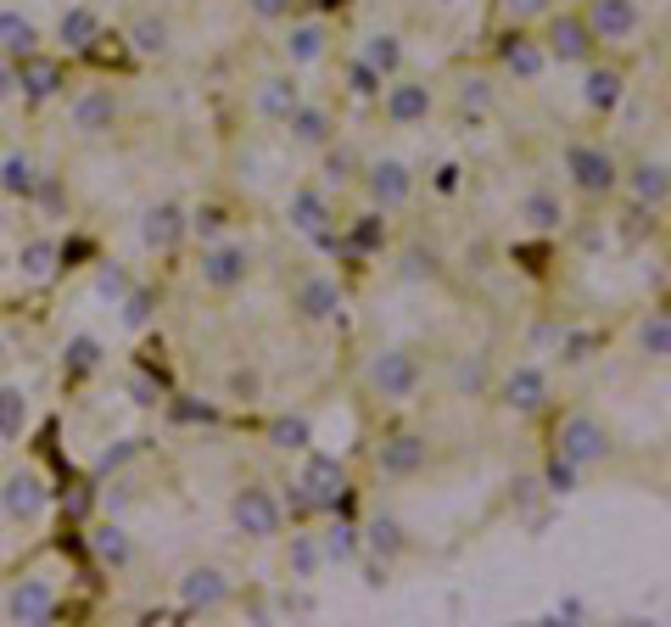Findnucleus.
Returning <instances> with one entry per match:
<instances>
[{
  "mask_svg": "<svg viewBox=\"0 0 671 627\" xmlns=\"http://www.w3.org/2000/svg\"><path fill=\"white\" fill-rule=\"evenodd\" d=\"M459 107H464L470 118H482V113L493 107V79H482V73L459 79Z\"/></svg>",
  "mask_w": 671,
  "mask_h": 627,
  "instance_id": "nucleus-46",
  "label": "nucleus"
},
{
  "mask_svg": "<svg viewBox=\"0 0 671 627\" xmlns=\"http://www.w3.org/2000/svg\"><path fill=\"white\" fill-rule=\"evenodd\" d=\"M554 454L570 460L577 471H593V465H604V460L615 454V443H610L604 420H593V415H565V420H560V438H554Z\"/></svg>",
  "mask_w": 671,
  "mask_h": 627,
  "instance_id": "nucleus-2",
  "label": "nucleus"
},
{
  "mask_svg": "<svg viewBox=\"0 0 671 627\" xmlns=\"http://www.w3.org/2000/svg\"><path fill=\"white\" fill-rule=\"evenodd\" d=\"M118 95L113 90H84V95H73V129L84 135V140H95V135H107L113 124H118Z\"/></svg>",
  "mask_w": 671,
  "mask_h": 627,
  "instance_id": "nucleus-21",
  "label": "nucleus"
},
{
  "mask_svg": "<svg viewBox=\"0 0 671 627\" xmlns=\"http://www.w3.org/2000/svg\"><path fill=\"white\" fill-rule=\"evenodd\" d=\"M174 420H213V409H208V404H202V409H197V404H174Z\"/></svg>",
  "mask_w": 671,
  "mask_h": 627,
  "instance_id": "nucleus-62",
  "label": "nucleus"
},
{
  "mask_svg": "<svg viewBox=\"0 0 671 627\" xmlns=\"http://www.w3.org/2000/svg\"><path fill=\"white\" fill-rule=\"evenodd\" d=\"M593 348H599V336H582L577 330V336H565V342H560V359L565 364H582V359H593Z\"/></svg>",
  "mask_w": 671,
  "mask_h": 627,
  "instance_id": "nucleus-52",
  "label": "nucleus"
},
{
  "mask_svg": "<svg viewBox=\"0 0 671 627\" xmlns=\"http://www.w3.org/2000/svg\"><path fill=\"white\" fill-rule=\"evenodd\" d=\"M358 185H364L369 208L398 213V208H409V197H414V169H409L403 158H375V163H364Z\"/></svg>",
  "mask_w": 671,
  "mask_h": 627,
  "instance_id": "nucleus-5",
  "label": "nucleus"
},
{
  "mask_svg": "<svg viewBox=\"0 0 671 627\" xmlns=\"http://www.w3.org/2000/svg\"><path fill=\"white\" fill-rule=\"evenodd\" d=\"M543 51H549V62H560V68H588V62L599 57V39H593V28H588L582 12H549Z\"/></svg>",
  "mask_w": 671,
  "mask_h": 627,
  "instance_id": "nucleus-3",
  "label": "nucleus"
},
{
  "mask_svg": "<svg viewBox=\"0 0 671 627\" xmlns=\"http://www.w3.org/2000/svg\"><path fill=\"white\" fill-rule=\"evenodd\" d=\"M285 129H292L297 147H314V152L336 140V118H330L325 107H314V102H297L292 113H285Z\"/></svg>",
  "mask_w": 671,
  "mask_h": 627,
  "instance_id": "nucleus-22",
  "label": "nucleus"
},
{
  "mask_svg": "<svg viewBox=\"0 0 671 627\" xmlns=\"http://www.w3.org/2000/svg\"><path fill=\"white\" fill-rule=\"evenodd\" d=\"M28 51H39V23L34 18H23V12H0V57H28Z\"/></svg>",
  "mask_w": 671,
  "mask_h": 627,
  "instance_id": "nucleus-30",
  "label": "nucleus"
},
{
  "mask_svg": "<svg viewBox=\"0 0 671 627\" xmlns=\"http://www.w3.org/2000/svg\"><path fill=\"white\" fill-rule=\"evenodd\" d=\"M285 219H292V230H303V235L330 230V202H325V190H314V185L292 190V202H285Z\"/></svg>",
  "mask_w": 671,
  "mask_h": 627,
  "instance_id": "nucleus-26",
  "label": "nucleus"
},
{
  "mask_svg": "<svg viewBox=\"0 0 671 627\" xmlns=\"http://www.w3.org/2000/svg\"><path fill=\"white\" fill-rule=\"evenodd\" d=\"M62 370H68V381L95 375V370H102V342H95V336H73L68 353H62Z\"/></svg>",
  "mask_w": 671,
  "mask_h": 627,
  "instance_id": "nucleus-42",
  "label": "nucleus"
},
{
  "mask_svg": "<svg viewBox=\"0 0 671 627\" xmlns=\"http://www.w3.org/2000/svg\"><path fill=\"white\" fill-rule=\"evenodd\" d=\"M543 488L565 499V494H577V488H582V471L570 465V460H560V454H549V465H543Z\"/></svg>",
  "mask_w": 671,
  "mask_h": 627,
  "instance_id": "nucleus-45",
  "label": "nucleus"
},
{
  "mask_svg": "<svg viewBox=\"0 0 671 627\" xmlns=\"http://www.w3.org/2000/svg\"><path fill=\"white\" fill-rule=\"evenodd\" d=\"M17 95V68H12V57H0V107H7Z\"/></svg>",
  "mask_w": 671,
  "mask_h": 627,
  "instance_id": "nucleus-59",
  "label": "nucleus"
},
{
  "mask_svg": "<svg viewBox=\"0 0 671 627\" xmlns=\"http://www.w3.org/2000/svg\"><path fill=\"white\" fill-rule=\"evenodd\" d=\"M437 190H443V197H454V190H459V163H443L437 169Z\"/></svg>",
  "mask_w": 671,
  "mask_h": 627,
  "instance_id": "nucleus-60",
  "label": "nucleus"
},
{
  "mask_svg": "<svg viewBox=\"0 0 671 627\" xmlns=\"http://www.w3.org/2000/svg\"><path fill=\"white\" fill-rule=\"evenodd\" d=\"M90 549L102 555V566H113V571H123L129 560H134V544H129V533L118 521H107V526H95L90 533Z\"/></svg>",
  "mask_w": 671,
  "mask_h": 627,
  "instance_id": "nucleus-35",
  "label": "nucleus"
},
{
  "mask_svg": "<svg viewBox=\"0 0 671 627\" xmlns=\"http://www.w3.org/2000/svg\"><path fill=\"white\" fill-rule=\"evenodd\" d=\"M380 113H387L392 129H414V124H425L431 113H437V95H431V84H420V79H387V102H380Z\"/></svg>",
  "mask_w": 671,
  "mask_h": 627,
  "instance_id": "nucleus-11",
  "label": "nucleus"
},
{
  "mask_svg": "<svg viewBox=\"0 0 671 627\" xmlns=\"http://www.w3.org/2000/svg\"><path fill=\"white\" fill-rule=\"evenodd\" d=\"M621 95H627V73L621 68H593L588 62V79H582V102H588V113H615L621 107Z\"/></svg>",
  "mask_w": 671,
  "mask_h": 627,
  "instance_id": "nucleus-23",
  "label": "nucleus"
},
{
  "mask_svg": "<svg viewBox=\"0 0 671 627\" xmlns=\"http://www.w3.org/2000/svg\"><path fill=\"white\" fill-rule=\"evenodd\" d=\"M12 68H17V95H23V102H51V95L62 90V79H68L57 57H39V51L17 57Z\"/></svg>",
  "mask_w": 671,
  "mask_h": 627,
  "instance_id": "nucleus-19",
  "label": "nucleus"
},
{
  "mask_svg": "<svg viewBox=\"0 0 671 627\" xmlns=\"http://www.w3.org/2000/svg\"><path fill=\"white\" fill-rule=\"evenodd\" d=\"M342 241H348L353 258H380V253H387V213H380V208L353 213V224H348Z\"/></svg>",
  "mask_w": 671,
  "mask_h": 627,
  "instance_id": "nucleus-24",
  "label": "nucleus"
},
{
  "mask_svg": "<svg viewBox=\"0 0 671 627\" xmlns=\"http://www.w3.org/2000/svg\"><path fill=\"white\" fill-rule=\"evenodd\" d=\"M118 320H123V330H152L157 325V292L152 286H129V292L118 298Z\"/></svg>",
  "mask_w": 671,
  "mask_h": 627,
  "instance_id": "nucleus-36",
  "label": "nucleus"
},
{
  "mask_svg": "<svg viewBox=\"0 0 671 627\" xmlns=\"http://www.w3.org/2000/svg\"><path fill=\"white\" fill-rule=\"evenodd\" d=\"M202 286L208 292H242L247 275H252V253L242 247V241H213V247H202Z\"/></svg>",
  "mask_w": 671,
  "mask_h": 627,
  "instance_id": "nucleus-7",
  "label": "nucleus"
},
{
  "mask_svg": "<svg viewBox=\"0 0 671 627\" xmlns=\"http://www.w3.org/2000/svg\"><path fill=\"white\" fill-rule=\"evenodd\" d=\"M129 45H134L140 57H168V23L157 12H140L129 23Z\"/></svg>",
  "mask_w": 671,
  "mask_h": 627,
  "instance_id": "nucleus-39",
  "label": "nucleus"
},
{
  "mask_svg": "<svg viewBox=\"0 0 671 627\" xmlns=\"http://www.w3.org/2000/svg\"><path fill=\"white\" fill-rule=\"evenodd\" d=\"M34 179H39V163L28 152H7V158H0V190H7V197L28 202L34 197Z\"/></svg>",
  "mask_w": 671,
  "mask_h": 627,
  "instance_id": "nucleus-32",
  "label": "nucleus"
},
{
  "mask_svg": "<svg viewBox=\"0 0 671 627\" xmlns=\"http://www.w3.org/2000/svg\"><path fill=\"white\" fill-rule=\"evenodd\" d=\"M621 185H627V197H633L638 208H649V213H660V208L671 202V169H666L660 158H644V163H633V169H621Z\"/></svg>",
  "mask_w": 671,
  "mask_h": 627,
  "instance_id": "nucleus-18",
  "label": "nucleus"
},
{
  "mask_svg": "<svg viewBox=\"0 0 671 627\" xmlns=\"http://www.w3.org/2000/svg\"><path fill=\"white\" fill-rule=\"evenodd\" d=\"M342 309H348V292H342V280H336V275H308L297 286V314L308 325H336Z\"/></svg>",
  "mask_w": 671,
  "mask_h": 627,
  "instance_id": "nucleus-15",
  "label": "nucleus"
},
{
  "mask_svg": "<svg viewBox=\"0 0 671 627\" xmlns=\"http://www.w3.org/2000/svg\"><path fill=\"white\" fill-rule=\"evenodd\" d=\"M185 235H190V213L179 202H152L140 213V241H146L152 253H179Z\"/></svg>",
  "mask_w": 671,
  "mask_h": 627,
  "instance_id": "nucleus-16",
  "label": "nucleus"
},
{
  "mask_svg": "<svg viewBox=\"0 0 671 627\" xmlns=\"http://www.w3.org/2000/svg\"><path fill=\"white\" fill-rule=\"evenodd\" d=\"M95 292H102L107 303H118V298L129 292V275H123L118 264H102V275H95Z\"/></svg>",
  "mask_w": 671,
  "mask_h": 627,
  "instance_id": "nucleus-50",
  "label": "nucleus"
},
{
  "mask_svg": "<svg viewBox=\"0 0 671 627\" xmlns=\"http://www.w3.org/2000/svg\"><path fill=\"white\" fill-rule=\"evenodd\" d=\"M364 589H387V560H369L364 566Z\"/></svg>",
  "mask_w": 671,
  "mask_h": 627,
  "instance_id": "nucleus-61",
  "label": "nucleus"
},
{
  "mask_svg": "<svg viewBox=\"0 0 671 627\" xmlns=\"http://www.w3.org/2000/svg\"><path fill=\"white\" fill-rule=\"evenodd\" d=\"M28 202H45V208H62V179L57 174H39L34 179V197Z\"/></svg>",
  "mask_w": 671,
  "mask_h": 627,
  "instance_id": "nucleus-54",
  "label": "nucleus"
},
{
  "mask_svg": "<svg viewBox=\"0 0 671 627\" xmlns=\"http://www.w3.org/2000/svg\"><path fill=\"white\" fill-rule=\"evenodd\" d=\"M140 454V438H129V443H118V449H107L102 460H95V471H118L123 460H134Z\"/></svg>",
  "mask_w": 671,
  "mask_h": 627,
  "instance_id": "nucleus-57",
  "label": "nucleus"
},
{
  "mask_svg": "<svg viewBox=\"0 0 671 627\" xmlns=\"http://www.w3.org/2000/svg\"><path fill=\"white\" fill-rule=\"evenodd\" d=\"M358 526L348 521V515H330V526L319 533V555H325V566H353L358 560Z\"/></svg>",
  "mask_w": 671,
  "mask_h": 627,
  "instance_id": "nucleus-27",
  "label": "nucleus"
},
{
  "mask_svg": "<svg viewBox=\"0 0 671 627\" xmlns=\"http://www.w3.org/2000/svg\"><path fill=\"white\" fill-rule=\"evenodd\" d=\"M498 68L515 79V84H538L549 73V51H543V39L538 34H526V28H509L498 39Z\"/></svg>",
  "mask_w": 671,
  "mask_h": 627,
  "instance_id": "nucleus-9",
  "label": "nucleus"
},
{
  "mask_svg": "<svg viewBox=\"0 0 671 627\" xmlns=\"http://www.w3.org/2000/svg\"><path fill=\"white\" fill-rule=\"evenodd\" d=\"M330 45V28L325 23H292V39H285V57H292V68H308L325 57Z\"/></svg>",
  "mask_w": 671,
  "mask_h": 627,
  "instance_id": "nucleus-33",
  "label": "nucleus"
},
{
  "mask_svg": "<svg viewBox=\"0 0 671 627\" xmlns=\"http://www.w3.org/2000/svg\"><path fill=\"white\" fill-rule=\"evenodd\" d=\"M0 510H7V521L28 526L39 521L45 510H51V488H45L39 471H12L7 481H0Z\"/></svg>",
  "mask_w": 671,
  "mask_h": 627,
  "instance_id": "nucleus-8",
  "label": "nucleus"
},
{
  "mask_svg": "<svg viewBox=\"0 0 671 627\" xmlns=\"http://www.w3.org/2000/svg\"><path fill=\"white\" fill-rule=\"evenodd\" d=\"M280 510H285V515H297V521H308V515H319V499L303 488V481H292V494L280 499Z\"/></svg>",
  "mask_w": 671,
  "mask_h": 627,
  "instance_id": "nucleus-49",
  "label": "nucleus"
},
{
  "mask_svg": "<svg viewBox=\"0 0 671 627\" xmlns=\"http://www.w3.org/2000/svg\"><path fill=\"white\" fill-rule=\"evenodd\" d=\"M190 230H197V235H219L224 230V208H197V213H190Z\"/></svg>",
  "mask_w": 671,
  "mask_h": 627,
  "instance_id": "nucleus-56",
  "label": "nucleus"
},
{
  "mask_svg": "<svg viewBox=\"0 0 671 627\" xmlns=\"http://www.w3.org/2000/svg\"><path fill=\"white\" fill-rule=\"evenodd\" d=\"M247 12L258 23H280V18H292V0H247Z\"/></svg>",
  "mask_w": 671,
  "mask_h": 627,
  "instance_id": "nucleus-55",
  "label": "nucleus"
},
{
  "mask_svg": "<svg viewBox=\"0 0 671 627\" xmlns=\"http://www.w3.org/2000/svg\"><path fill=\"white\" fill-rule=\"evenodd\" d=\"M269 443L285 449V454L314 449V426H308V415H274V420H269Z\"/></svg>",
  "mask_w": 671,
  "mask_h": 627,
  "instance_id": "nucleus-38",
  "label": "nucleus"
},
{
  "mask_svg": "<svg viewBox=\"0 0 671 627\" xmlns=\"http://www.w3.org/2000/svg\"><path fill=\"white\" fill-rule=\"evenodd\" d=\"M454 387H459V393H482V387H487V359H482V353L464 359V364L454 370Z\"/></svg>",
  "mask_w": 671,
  "mask_h": 627,
  "instance_id": "nucleus-48",
  "label": "nucleus"
},
{
  "mask_svg": "<svg viewBox=\"0 0 671 627\" xmlns=\"http://www.w3.org/2000/svg\"><path fill=\"white\" fill-rule=\"evenodd\" d=\"M380 84H387V79H380L369 62H358V57H353V68H348V90H353V95H364V102H375Z\"/></svg>",
  "mask_w": 671,
  "mask_h": 627,
  "instance_id": "nucleus-47",
  "label": "nucleus"
},
{
  "mask_svg": "<svg viewBox=\"0 0 671 627\" xmlns=\"http://www.w3.org/2000/svg\"><path fill=\"white\" fill-rule=\"evenodd\" d=\"M498 404L509 415H543L549 409V375L538 364H515L504 381H498Z\"/></svg>",
  "mask_w": 671,
  "mask_h": 627,
  "instance_id": "nucleus-13",
  "label": "nucleus"
},
{
  "mask_svg": "<svg viewBox=\"0 0 671 627\" xmlns=\"http://www.w3.org/2000/svg\"><path fill=\"white\" fill-rule=\"evenodd\" d=\"M57 34H62L68 51H90V45L102 39V18H95L90 7H68V12H62V23H57Z\"/></svg>",
  "mask_w": 671,
  "mask_h": 627,
  "instance_id": "nucleus-34",
  "label": "nucleus"
},
{
  "mask_svg": "<svg viewBox=\"0 0 671 627\" xmlns=\"http://www.w3.org/2000/svg\"><path fill=\"white\" fill-rule=\"evenodd\" d=\"M638 353L655 359V364L671 359V314H666V309H649V314H644V325H638Z\"/></svg>",
  "mask_w": 671,
  "mask_h": 627,
  "instance_id": "nucleus-37",
  "label": "nucleus"
},
{
  "mask_svg": "<svg viewBox=\"0 0 671 627\" xmlns=\"http://www.w3.org/2000/svg\"><path fill=\"white\" fill-rule=\"evenodd\" d=\"M325 152V185H336V190H342V185H353L358 179V158H353V147H336V140H330V147H319Z\"/></svg>",
  "mask_w": 671,
  "mask_h": 627,
  "instance_id": "nucleus-43",
  "label": "nucleus"
},
{
  "mask_svg": "<svg viewBox=\"0 0 671 627\" xmlns=\"http://www.w3.org/2000/svg\"><path fill=\"white\" fill-rule=\"evenodd\" d=\"M0 353H7V342H0Z\"/></svg>",
  "mask_w": 671,
  "mask_h": 627,
  "instance_id": "nucleus-64",
  "label": "nucleus"
},
{
  "mask_svg": "<svg viewBox=\"0 0 671 627\" xmlns=\"http://www.w3.org/2000/svg\"><path fill=\"white\" fill-rule=\"evenodd\" d=\"M431 275H437V253L409 247V253H403V280H431Z\"/></svg>",
  "mask_w": 671,
  "mask_h": 627,
  "instance_id": "nucleus-51",
  "label": "nucleus"
},
{
  "mask_svg": "<svg viewBox=\"0 0 671 627\" xmlns=\"http://www.w3.org/2000/svg\"><path fill=\"white\" fill-rule=\"evenodd\" d=\"M57 241H45V235H34V241H23V253H17V269H23V280H51L57 275Z\"/></svg>",
  "mask_w": 671,
  "mask_h": 627,
  "instance_id": "nucleus-40",
  "label": "nucleus"
},
{
  "mask_svg": "<svg viewBox=\"0 0 671 627\" xmlns=\"http://www.w3.org/2000/svg\"><path fill=\"white\" fill-rule=\"evenodd\" d=\"M358 544H364L375 560H398V555L409 549V538H403V521H398V515H387V510L369 515V526L358 533Z\"/></svg>",
  "mask_w": 671,
  "mask_h": 627,
  "instance_id": "nucleus-25",
  "label": "nucleus"
},
{
  "mask_svg": "<svg viewBox=\"0 0 671 627\" xmlns=\"http://www.w3.org/2000/svg\"><path fill=\"white\" fill-rule=\"evenodd\" d=\"M358 62H369L380 79H398V73H403V39L387 34V28H375V34L358 45Z\"/></svg>",
  "mask_w": 671,
  "mask_h": 627,
  "instance_id": "nucleus-28",
  "label": "nucleus"
},
{
  "mask_svg": "<svg viewBox=\"0 0 671 627\" xmlns=\"http://www.w3.org/2000/svg\"><path fill=\"white\" fill-rule=\"evenodd\" d=\"M582 18H588L599 45H627L644 28V7H638V0H588Z\"/></svg>",
  "mask_w": 671,
  "mask_h": 627,
  "instance_id": "nucleus-10",
  "label": "nucleus"
},
{
  "mask_svg": "<svg viewBox=\"0 0 671 627\" xmlns=\"http://www.w3.org/2000/svg\"><path fill=\"white\" fill-rule=\"evenodd\" d=\"M7 616H12V622H28V627L51 622V616H57V589L39 583V577H23V583L7 594Z\"/></svg>",
  "mask_w": 671,
  "mask_h": 627,
  "instance_id": "nucleus-20",
  "label": "nucleus"
},
{
  "mask_svg": "<svg viewBox=\"0 0 671 627\" xmlns=\"http://www.w3.org/2000/svg\"><path fill=\"white\" fill-rule=\"evenodd\" d=\"M425 465H431V443L420 438V431H392V438L380 443V454H375V471H380V476H392V481L420 476Z\"/></svg>",
  "mask_w": 671,
  "mask_h": 627,
  "instance_id": "nucleus-14",
  "label": "nucleus"
},
{
  "mask_svg": "<svg viewBox=\"0 0 671 627\" xmlns=\"http://www.w3.org/2000/svg\"><path fill=\"white\" fill-rule=\"evenodd\" d=\"M297 102H303V90H297L292 73H269V79L258 84V113L274 118V124H285V113H292Z\"/></svg>",
  "mask_w": 671,
  "mask_h": 627,
  "instance_id": "nucleus-29",
  "label": "nucleus"
},
{
  "mask_svg": "<svg viewBox=\"0 0 671 627\" xmlns=\"http://www.w3.org/2000/svg\"><path fill=\"white\" fill-rule=\"evenodd\" d=\"M229 594H235V589H229V577H224L219 566H190V571L179 577V611H185V616H197V611H202V616H208V611H224Z\"/></svg>",
  "mask_w": 671,
  "mask_h": 627,
  "instance_id": "nucleus-12",
  "label": "nucleus"
},
{
  "mask_svg": "<svg viewBox=\"0 0 671 627\" xmlns=\"http://www.w3.org/2000/svg\"><path fill=\"white\" fill-rule=\"evenodd\" d=\"M229 521H235V533H242V538L269 544V538H280L285 510H280V499L269 488H242V494L229 499Z\"/></svg>",
  "mask_w": 671,
  "mask_h": 627,
  "instance_id": "nucleus-6",
  "label": "nucleus"
},
{
  "mask_svg": "<svg viewBox=\"0 0 671 627\" xmlns=\"http://www.w3.org/2000/svg\"><path fill=\"white\" fill-rule=\"evenodd\" d=\"M129 393H134V404H157V398H163V381L134 375V381H129Z\"/></svg>",
  "mask_w": 671,
  "mask_h": 627,
  "instance_id": "nucleus-58",
  "label": "nucleus"
},
{
  "mask_svg": "<svg viewBox=\"0 0 671 627\" xmlns=\"http://www.w3.org/2000/svg\"><path fill=\"white\" fill-rule=\"evenodd\" d=\"M565 174L570 185L582 190V197L604 202L610 190H621V163L610 147H593V140H577V147H565Z\"/></svg>",
  "mask_w": 671,
  "mask_h": 627,
  "instance_id": "nucleus-1",
  "label": "nucleus"
},
{
  "mask_svg": "<svg viewBox=\"0 0 671 627\" xmlns=\"http://www.w3.org/2000/svg\"><path fill=\"white\" fill-rule=\"evenodd\" d=\"M28 420H34V409H28V393L23 387H0V438H23L28 431Z\"/></svg>",
  "mask_w": 671,
  "mask_h": 627,
  "instance_id": "nucleus-41",
  "label": "nucleus"
},
{
  "mask_svg": "<svg viewBox=\"0 0 671 627\" xmlns=\"http://www.w3.org/2000/svg\"><path fill=\"white\" fill-rule=\"evenodd\" d=\"M520 219H526V230H538V235H554V230L565 224V208H560V197H554V190H526V202H520Z\"/></svg>",
  "mask_w": 671,
  "mask_h": 627,
  "instance_id": "nucleus-31",
  "label": "nucleus"
},
{
  "mask_svg": "<svg viewBox=\"0 0 671 627\" xmlns=\"http://www.w3.org/2000/svg\"><path fill=\"white\" fill-rule=\"evenodd\" d=\"M443 7H459V0H443Z\"/></svg>",
  "mask_w": 671,
  "mask_h": 627,
  "instance_id": "nucleus-63",
  "label": "nucleus"
},
{
  "mask_svg": "<svg viewBox=\"0 0 671 627\" xmlns=\"http://www.w3.org/2000/svg\"><path fill=\"white\" fill-rule=\"evenodd\" d=\"M303 454H308V460H303V476H297V481L319 499V515H330V504L348 494V465L336 460V454H314V449H303Z\"/></svg>",
  "mask_w": 671,
  "mask_h": 627,
  "instance_id": "nucleus-17",
  "label": "nucleus"
},
{
  "mask_svg": "<svg viewBox=\"0 0 671 627\" xmlns=\"http://www.w3.org/2000/svg\"><path fill=\"white\" fill-rule=\"evenodd\" d=\"M504 12L515 23H532V18H549L554 12V0H504Z\"/></svg>",
  "mask_w": 671,
  "mask_h": 627,
  "instance_id": "nucleus-53",
  "label": "nucleus"
},
{
  "mask_svg": "<svg viewBox=\"0 0 671 627\" xmlns=\"http://www.w3.org/2000/svg\"><path fill=\"white\" fill-rule=\"evenodd\" d=\"M319 566H325L319 538H314V533H297V538H292V577H297V583H308V577H319Z\"/></svg>",
  "mask_w": 671,
  "mask_h": 627,
  "instance_id": "nucleus-44",
  "label": "nucleus"
},
{
  "mask_svg": "<svg viewBox=\"0 0 671 627\" xmlns=\"http://www.w3.org/2000/svg\"><path fill=\"white\" fill-rule=\"evenodd\" d=\"M420 381H425V370H420V353H409V348H380L369 359V387H375V398H387V404L414 398Z\"/></svg>",
  "mask_w": 671,
  "mask_h": 627,
  "instance_id": "nucleus-4",
  "label": "nucleus"
}]
</instances>
